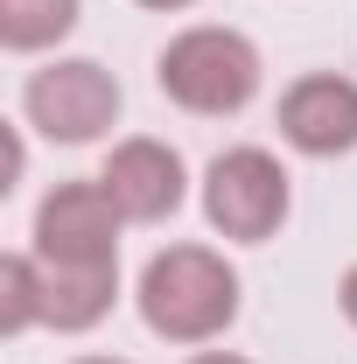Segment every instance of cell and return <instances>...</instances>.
<instances>
[{"label":"cell","instance_id":"13","mask_svg":"<svg viewBox=\"0 0 357 364\" xmlns=\"http://www.w3.org/2000/svg\"><path fill=\"white\" fill-rule=\"evenodd\" d=\"M182 364H252V358H245V350H189Z\"/></svg>","mask_w":357,"mask_h":364},{"label":"cell","instance_id":"14","mask_svg":"<svg viewBox=\"0 0 357 364\" xmlns=\"http://www.w3.org/2000/svg\"><path fill=\"white\" fill-rule=\"evenodd\" d=\"M134 7H147V14H182V7H196V0H134Z\"/></svg>","mask_w":357,"mask_h":364},{"label":"cell","instance_id":"7","mask_svg":"<svg viewBox=\"0 0 357 364\" xmlns=\"http://www.w3.org/2000/svg\"><path fill=\"white\" fill-rule=\"evenodd\" d=\"M280 140L302 161H343L357 154V77L343 70H302L273 105Z\"/></svg>","mask_w":357,"mask_h":364},{"label":"cell","instance_id":"1","mask_svg":"<svg viewBox=\"0 0 357 364\" xmlns=\"http://www.w3.org/2000/svg\"><path fill=\"white\" fill-rule=\"evenodd\" d=\"M134 309L147 336L176 343V350H211L231 336V322L245 309V273L203 238H176L161 252H147L134 280Z\"/></svg>","mask_w":357,"mask_h":364},{"label":"cell","instance_id":"9","mask_svg":"<svg viewBox=\"0 0 357 364\" xmlns=\"http://www.w3.org/2000/svg\"><path fill=\"white\" fill-rule=\"evenodd\" d=\"M78 21H85V0H0V49L7 56H63Z\"/></svg>","mask_w":357,"mask_h":364},{"label":"cell","instance_id":"3","mask_svg":"<svg viewBox=\"0 0 357 364\" xmlns=\"http://www.w3.org/2000/svg\"><path fill=\"white\" fill-rule=\"evenodd\" d=\"M196 203H203V225L224 245H273L294 218V176L273 147L231 140L211 154V168L196 182Z\"/></svg>","mask_w":357,"mask_h":364},{"label":"cell","instance_id":"6","mask_svg":"<svg viewBox=\"0 0 357 364\" xmlns=\"http://www.w3.org/2000/svg\"><path fill=\"white\" fill-rule=\"evenodd\" d=\"M98 182H105V196L119 203L127 225H169L189 203V161L154 134H119L98 161Z\"/></svg>","mask_w":357,"mask_h":364},{"label":"cell","instance_id":"5","mask_svg":"<svg viewBox=\"0 0 357 364\" xmlns=\"http://www.w3.org/2000/svg\"><path fill=\"white\" fill-rule=\"evenodd\" d=\"M119 203L105 196L98 176H70L56 182L43 203H36V225H28V252L43 267H119Z\"/></svg>","mask_w":357,"mask_h":364},{"label":"cell","instance_id":"10","mask_svg":"<svg viewBox=\"0 0 357 364\" xmlns=\"http://www.w3.org/2000/svg\"><path fill=\"white\" fill-rule=\"evenodd\" d=\"M43 329V259L28 245L0 252V336Z\"/></svg>","mask_w":357,"mask_h":364},{"label":"cell","instance_id":"2","mask_svg":"<svg viewBox=\"0 0 357 364\" xmlns=\"http://www.w3.org/2000/svg\"><path fill=\"white\" fill-rule=\"evenodd\" d=\"M154 85L189 119H238L260 98V85H267V56L231 21H189V28H176L161 43Z\"/></svg>","mask_w":357,"mask_h":364},{"label":"cell","instance_id":"11","mask_svg":"<svg viewBox=\"0 0 357 364\" xmlns=\"http://www.w3.org/2000/svg\"><path fill=\"white\" fill-rule=\"evenodd\" d=\"M0 134H7V182H0V196H14L28 182V127H0Z\"/></svg>","mask_w":357,"mask_h":364},{"label":"cell","instance_id":"15","mask_svg":"<svg viewBox=\"0 0 357 364\" xmlns=\"http://www.w3.org/2000/svg\"><path fill=\"white\" fill-rule=\"evenodd\" d=\"M70 364H134V358H70Z\"/></svg>","mask_w":357,"mask_h":364},{"label":"cell","instance_id":"4","mask_svg":"<svg viewBox=\"0 0 357 364\" xmlns=\"http://www.w3.org/2000/svg\"><path fill=\"white\" fill-rule=\"evenodd\" d=\"M119 112L127 91L98 56H43L21 85V127L43 134L49 147H98L112 140Z\"/></svg>","mask_w":357,"mask_h":364},{"label":"cell","instance_id":"8","mask_svg":"<svg viewBox=\"0 0 357 364\" xmlns=\"http://www.w3.org/2000/svg\"><path fill=\"white\" fill-rule=\"evenodd\" d=\"M119 309V267H43V329L85 336Z\"/></svg>","mask_w":357,"mask_h":364},{"label":"cell","instance_id":"12","mask_svg":"<svg viewBox=\"0 0 357 364\" xmlns=\"http://www.w3.org/2000/svg\"><path fill=\"white\" fill-rule=\"evenodd\" d=\"M336 309H343V322L357 329V259L343 267V280H336Z\"/></svg>","mask_w":357,"mask_h":364}]
</instances>
